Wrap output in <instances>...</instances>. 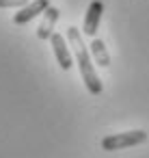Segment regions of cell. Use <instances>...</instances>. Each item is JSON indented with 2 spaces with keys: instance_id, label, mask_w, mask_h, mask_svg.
I'll list each match as a JSON object with an SVG mask.
<instances>
[{
  "instance_id": "cell-1",
  "label": "cell",
  "mask_w": 149,
  "mask_h": 158,
  "mask_svg": "<svg viewBox=\"0 0 149 158\" xmlns=\"http://www.w3.org/2000/svg\"><path fill=\"white\" fill-rule=\"evenodd\" d=\"M67 39H69V44H71V48H74L76 63H78V67H80V76H82V80H84L89 93L99 95V93H102V80H99L97 74H95V67H93V63H91V56H89V50H87V46H84V41H82L80 31H78L76 26H69V28H67Z\"/></svg>"
},
{
  "instance_id": "cell-2",
  "label": "cell",
  "mask_w": 149,
  "mask_h": 158,
  "mask_svg": "<svg viewBox=\"0 0 149 158\" xmlns=\"http://www.w3.org/2000/svg\"><path fill=\"white\" fill-rule=\"evenodd\" d=\"M147 141V132L145 130H130V132H119V134H110L102 139V149L106 152H117V149H125V147H134Z\"/></svg>"
},
{
  "instance_id": "cell-3",
  "label": "cell",
  "mask_w": 149,
  "mask_h": 158,
  "mask_svg": "<svg viewBox=\"0 0 149 158\" xmlns=\"http://www.w3.org/2000/svg\"><path fill=\"white\" fill-rule=\"evenodd\" d=\"M102 13H104V2L102 0H93L87 9V15H84V26H82V33L87 37H95L97 33V26H99V20H102Z\"/></svg>"
},
{
  "instance_id": "cell-4",
  "label": "cell",
  "mask_w": 149,
  "mask_h": 158,
  "mask_svg": "<svg viewBox=\"0 0 149 158\" xmlns=\"http://www.w3.org/2000/svg\"><path fill=\"white\" fill-rule=\"evenodd\" d=\"M50 44H52V48H54V54H56V61H58L61 69H69V67L74 65V59H71V52H69V48H67L65 37L58 35V33H54V35L50 37Z\"/></svg>"
},
{
  "instance_id": "cell-5",
  "label": "cell",
  "mask_w": 149,
  "mask_h": 158,
  "mask_svg": "<svg viewBox=\"0 0 149 158\" xmlns=\"http://www.w3.org/2000/svg\"><path fill=\"white\" fill-rule=\"evenodd\" d=\"M48 7H50V0H33L30 5L22 7V11L15 13L13 24H26V22H30L33 18H37L39 13H46Z\"/></svg>"
},
{
  "instance_id": "cell-6",
  "label": "cell",
  "mask_w": 149,
  "mask_h": 158,
  "mask_svg": "<svg viewBox=\"0 0 149 158\" xmlns=\"http://www.w3.org/2000/svg\"><path fill=\"white\" fill-rule=\"evenodd\" d=\"M58 15H61V11H58L56 7L50 5V7L46 9V15H43V20H41L39 28H37V37H39V39H50V37L54 35V24H56Z\"/></svg>"
},
{
  "instance_id": "cell-7",
  "label": "cell",
  "mask_w": 149,
  "mask_h": 158,
  "mask_svg": "<svg viewBox=\"0 0 149 158\" xmlns=\"http://www.w3.org/2000/svg\"><path fill=\"white\" fill-rule=\"evenodd\" d=\"M91 52H93V59L99 67H108L110 65V56H108V50L104 46L102 39H93L91 41Z\"/></svg>"
},
{
  "instance_id": "cell-8",
  "label": "cell",
  "mask_w": 149,
  "mask_h": 158,
  "mask_svg": "<svg viewBox=\"0 0 149 158\" xmlns=\"http://www.w3.org/2000/svg\"><path fill=\"white\" fill-rule=\"evenodd\" d=\"M28 0H0V7H26Z\"/></svg>"
}]
</instances>
